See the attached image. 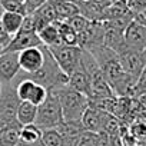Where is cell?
I'll return each mask as SVG.
<instances>
[{
    "mask_svg": "<svg viewBox=\"0 0 146 146\" xmlns=\"http://www.w3.org/2000/svg\"><path fill=\"white\" fill-rule=\"evenodd\" d=\"M95 146H110V137L108 133L100 132L98 133V139H96V145Z\"/></svg>",
    "mask_w": 146,
    "mask_h": 146,
    "instance_id": "cell-29",
    "label": "cell"
},
{
    "mask_svg": "<svg viewBox=\"0 0 146 146\" xmlns=\"http://www.w3.org/2000/svg\"><path fill=\"white\" fill-rule=\"evenodd\" d=\"M3 52H5V47H3L2 44H0V56H2V54H3Z\"/></svg>",
    "mask_w": 146,
    "mask_h": 146,
    "instance_id": "cell-32",
    "label": "cell"
},
{
    "mask_svg": "<svg viewBox=\"0 0 146 146\" xmlns=\"http://www.w3.org/2000/svg\"><path fill=\"white\" fill-rule=\"evenodd\" d=\"M10 40H12V39H9V37H5V36H3L2 33H0V44H2V46H3L5 49L7 47V44L10 43Z\"/></svg>",
    "mask_w": 146,
    "mask_h": 146,
    "instance_id": "cell-31",
    "label": "cell"
},
{
    "mask_svg": "<svg viewBox=\"0 0 146 146\" xmlns=\"http://www.w3.org/2000/svg\"><path fill=\"white\" fill-rule=\"evenodd\" d=\"M0 130H3V123H2V119H0Z\"/></svg>",
    "mask_w": 146,
    "mask_h": 146,
    "instance_id": "cell-34",
    "label": "cell"
},
{
    "mask_svg": "<svg viewBox=\"0 0 146 146\" xmlns=\"http://www.w3.org/2000/svg\"><path fill=\"white\" fill-rule=\"evenodd\" d=\"M47 93H49V92H47L43 86H40V85H37V83H36V88H35V90H33V93H32V96H30L29 102H30V103H33V105H36V106H40V105L46 100Z\"/></svg>",
    "mask_w": 146,
    "mask_h": 146,
    "instance_id": "cell-26",
    "label": "cell"
},
{
    "mask_svg": "<svg viewBox=\"0 0 146 146\" xmlns=\"http://www.w3.org/2000/svg\"><path fill=\"white\" fill-rule=\"evenodd\" d=\"M56 15H57V22H67L72 17L80 15V7L75 0H52Z\"/></svg>",
    "mask_w": 146,
    "mask_h": 146,
    "instance_id": "cell-13",
    "label": "cell"
},
{
    "mask_svg": "<svg viewBox=\"0 0 146 146\" xmlns=\"http://www.w3.org/2000/svg\"><path fill=\"white\" fill-rule=\"evenodd\" d=\"M117 57H119V62H120L123 70L129 76H132L137 80L140 73L146 67V54H145V52L125 49L122 53L117 54Z\"/></svg>",
    "mask_w": 146,
    "mask_h": 146,
    "instance_id": "cell-6",
    "label": "cell"
},
{
    "mask_svg": "<svg viewBox=\"0 0 146 146\" xmlns=\"http://www.w3.org/2000/svg\"><path fill=\"white\" fill-rule=\"evenodd\" d=\"M40 142L44 146H64V140L57 129H46L42 130Z\"/></svg>",
    "mask_w": 146,
    "mask_h": 146,
    "instance_id": "cell-21",
    "label": "cell"
},
{
    "mask_svg": "<svg viewBox=\"0 0 146 146\" xmlns=\"http://www.w3.org/2000/svg\"><path fill=\"white\" fill-rule=\"evenodd\" d=\"M37 36H39L42 44L46 46V47H56V46H60L62 44L59 29H57V25L56 23H52V25L44 26L40 32H37Z\"/></svg>",
    "mask_w": 146,
    "mask_h": 146,
    "instance_id": "cell-16",
    "label": "cell"
},
{
    "mask_svg": "<svg viewBox=\"0 0 146 146\" xmlns=\"http://www.w3.org/2000/svg\"><path fill=\"white\" fill-rule=\"evenodd\" d=\"M54 92L56 96L59 98L62 113H63V120L67 122H82V117L89 108V98H86L82 93H78L75 90H72L69 86L60 88Z\"/></svg>",
    "mask_w": 146,
    "mask_h": 146,
    "instance_id": "cell-2",
    "label": "cell"
},
{
    "mask_svg": "<svg viewBox=\"0 0 146 146\" xmlns=\"http://www.w3.org/2000/svg\"><path fill=\"white\" fill-rule=\"evenodd\" d=\"M105 117H106V112L89 106L82 117V125L83 129L88 132H93V133H100L103 132V123H105Z\"/></svg>",
    "mask_w": 146,
    "mask_h": 146,
    "instance_id": "cell-11",
    "label": "cell"
},
{
    "mask_svg": "<svg viewBox=\"0 0 146 146\" xmlns=\"http://www.w3.org/2000/svg\"><path fill=\"white\" fill-rule=\"evenodd\" d=\"M133 20L146 27V9H142V10H137L136 13H133Z\"/></svg>",
    "mask_w": 146,
    "mask_h": 146,
    "instance_id": "cell-30",
    "label": "cell"
},
{
    "mask_svg": "<svg viewBox=\"0 0 146 146\" xmlns=\"http://www.w3.org/2000/svg\"><path fill=\"white\" fill-rule=\"evenodd\" d=\"M42 50H43V54H44L43 66L40 67L39 72L35 73V75H29L26 78H29L33 82H36L37 85L43 86L47 92L69 86V76L59 67V64L56 63L50 50L46 46H42Z\"/></svg>",
    "mask_w": 146,
    "mask_h": 146,
    "instance_id": "cell-1",
    "label": "cell"
},
{
    "mask_svg": "<svg viewBox=\"0 0 146 146\" xmlns=\"http://www.w3.org/2000/svg\"><path fill=\"white\" fill-rule=\"evenodd\" d=\"M37 116V106L30 102H20L17 109V122L22 126L26 125H35Z\"/></svg>",
    "mask_w": 146,
    "mask_h": 146,
    "instance_id": "cell-17",
    "label": "cell"
},
{
    "mask_svg": "<svg viewBox=\"0 0 146 146\" xmlns=\"http://www.w3.org/2000/svg\"><path fill=\"white\" fill-rule=\"evenodd\" d=\"M63 122V113L60 108L59 98L54 92H49L46 100L37 106V116L35 120V125L40 130L46 129H56Z\"/></svg>",
    "mask_w": 146,
    "mask_h": 146,
    "instance_id": "cell-3",
    "label": "cell"
},
{
    "mask_svg": "<svg viewBox=\"0 0 146 146\" xmlns=\"http://www.w3.org/2000/svg\"><path fill=\"white\" fill-rule=\"evenodd\" d=\"M62 44L64 46H79V36L67 22H56Z\"/></svg>",
    "mask_w": 146,
    "mask_h": 146,
    "instance_id": "cell-18",
    "label": "cell"
},
{
    "mask_svg": "<svg viewBox=\"0 0 146 146\" xmlns=\"http://www.w3.org/2000/svg\"><path fill=\"white\" fill-rule=\"evenodd\" d=\"M42 46L40 47H30V49L22 50L19 53L20 70H23L27 75H35L36 72L40 70V67L44 63V54H43Z\"/></svg>",
    "mask_w": 146,
    "mask_h": 146,
    "instance_id": "cell-7",
    "label": "cell"
},
{
    "mask_svg": "<svg viewBox=\"0 0 146 146\" xmlns=\"http://www.w3.org/2000/svg\"><path fill=\"white\" fill-rule=\"evenodd\" d=\"M42 42L37 36V33H26V32H19L15 35L5 49V52H13V53H20L22 50L30 49V47H40Z\"/></svg>",
    "mask_w": 146,
    "mask_h": 146,
    "instance_id": "cell-10",
    "label": "cell"
},
{
    "mask_svg": "<svg viewBox=\"0 0 146 146\" xmlns=\"http://www.w3.org/2000/svg\"><path fill=\"white\" fill-rule=\"evenodd\" d=\"M50 53L53 54L56 63L59 67L70 76L72 73H75L80 67V60H82V47L79 46H56V47H47Z\"/></svg>",
    "mask_w": 146,
    "mask_h": 146,
    "instance_id": "cell-5",
    "label": "cell"
},
{
    "mask_svg": "<svg viewBox=\"0 0 146 146\" xmlns=\"http://www.w3.org/2000/svg\"><path fill=\"white\" fill-rule=\"evenodd\" d=\"M0 90H2V83H0Z\"/></svg>",
    "mask_w": 146,
    "mask_h": 146,
    "instance_id": "cell-35",
    "label": "cell"
},
{
    "mask_svg": "<svg viewBox=\"0 0 146 146\" xmlns=\"http://www.w3.org/2000/svg\"><path fill=\"white\" fill-rule=\"evenodd\" d=\"M125 44L127 49L145 52L146 50V27L132 20L125 29Z\"/></svg>",
    "mask_w": 146,
    "mask_h": 146,
    "instance_id": "cell-9",
    "label": "cell"
},
{
    "mask_svg": "<svg viewBox=\"0 0 146 146\" xmlns=\"http://www.w3.org/2000/svg\"><path fill=\"white\" fill-rule=\"evenodd\" d=\"M20 99L17 96L16 88L12 83L2 85L0 90V119L5 127H22L17 122V109L20 105Z\"/></svg>",
    "mask_w": 146,
    "mask_h": 146,
    "instance_id": "cell-4",
    "label": "cell"
},
{
    "mask_svg": "<svg viewBox=\"0 0 146 146\" xmlns=\"http://www.w3.org/2000/svg\"><path fill=\"white\" fill-rule=\"evenodd\" d=\"M23 19L25 16L20 15V13H13V12H3L2 15V26H3V30L10 36L13 37L15 35H17L22 29V25H23Z\"/></svg>",
    "mask_w": 146,
    "mask_h": 146,
    "instance_id": "cell-15",
    "label": "cell"
},
{
    "mask_svg": "<svg viewBox=\"0 0 146 146\" xmlns=\"http://www.w3.org/2000/svg\"><path fill=\"white\" fill-rule=\"evenodd\" d=\"M69 88L72 90H75L78 93H82V95H85L86 98L90 99V96H92L90 79H89V75L86 73V70L82 67V64L75 73H72V75L69 76Z\"/></svg>",
    "mask_w": 146,
    "mask_h": 146,
    "instance_id": "cell-12",
    "label": "cell"
},
{
    "mask_svg": "<svg viewBox=\"0 0 146 146\" xmlns=\"http://www.w3.org/2000/svg\"><path fill=\"white\" fill-rule=\"evenodd\" d=\"M20 72L19 64V53L13 52H3L0 56V83L7 85L13 83V79Z\"/></svg>",
    "mask_w": 146,
    "mask_h": 146,
    "instance_id": "cell-8",
    "label": "cell"
},
{
    "mask_svg": "<svg viewBox=\"0 0 146 146\" xmlns=\"http://www.w3.org/2000/svg\"><path fill=\"white\" fill-rule=\"evenodd\" d=\"M127 129H129V133L135 137L137 143H142L146 140V122L142 120L140 117H137L133 123H130Z\"/></svg>",
    "mask_w": 146,
    "mask_h": 146,
    "instance_id": "cell-22",
    "label": "cell"
},
{
    "mask_svg": "<svg viewBox=\"0 0 146 146\" xmlns=\"http://www.w3.org/2000/svg\"><path fill=\"white\" fill-rule=\"evenodd\" d=\"M90 22H92V20H89V19L85 17L83 15H78V16H75V17H72L70 20H67V23L73 27V30L78 33V36L88 29V26L90 25Z\"/></svg>",
    "mask_w": 146,
    "mask_h": 146,
    "instance_id": "cell-23",
    "label": "cell"
},
{
    "mask_svg": "<svg viewBox=\"0 0 146 146\" xmlns=\"http://www.w3.org/2000/svg\"><path fill=\"white\" fill-rule=\"evenodd\" d=\"M2 6L6 12H13V13H20L23 16H26V7L25 3L16 2V0H2Z\"/></svg>",
    "mask_w": 146,
    "mask_h": 146,
    "instance_id": "cell-25",
    "label": "cell"
},
{
    "mask_svg": "<svg viewBox=\"0 0 146 146\" xmlns=\"http://www.w3.org/2000/svg\"><path fill=\"white\" fill-rule=\"evenodd\" d=\"M96 139H98V133L83 130L79 135V137L76 139V142L73 143V146H95L96 145Z\"/></svg>",
    "mask_w": 146,
    "mask_h": 146,
    "instance_id": "cell-24",
    "label": "cell"
},
{
    "mask_svg": "<svg viewBox=\"0 0 146 146\" xmlns=\"http://www.w3.org/2000/svg\"><path fill=\"white\" fill-rule=\"evenodd\" d=\"M49 0H25V7H26V15H32L36 12L39 7H42Z\"/></svg>",
    "mask_w": 146,
    "mask_h": 146,
    "instance_id": "cell-27",
    "label": "cell"
},
{
    "mask_svg": "<svg viewBox=\"0 0 146 146\" xmlns=\"http://www.w3.org/2000/svg\"><path fill=\"white\" fill-rule=\"evenodd\" d=\"M35 88H36V82H33V80L29 79V78H23V79L17 83V86H16V92H17L19 99H20L22 102H29V99H30V96H32Z\"/></svg>",
    "mask_w": 146,
    "mask_h": 146,
    "instance_id": "cell-20",
    "label": "cell"
},
{
    "mask_svg": "<svg viewBox=\"0 0 146 146\" xmlns=\"http://www.w3.org/2000/svg\"><path fill=\"white\" fill-rule=\"evenodd\" d=\"M33 146H35V145H33Z\"/></svg>",
    "mask_w": 146,
    "mask_h": 146,
    "instance_id": "cell-36",
    "label": "cell"
},
{
    "mask_svg": "<svg viewBox=\"0 0 146 146\" xmlns=\"http://www.w3.org/2000/svg\"><path fill=\"white\" fill-rule=\"evenodd\" d=\"M22 127H5L0 130V146H17Z\"/></svg>",
    "mask_w": 146,
    "mask_h": 146,
    "instance_id": "cell-19",
    "label": "cell"
},
{
    "mask_svg": "<svg viewBox=\"0 0 146 146\" xmlns=\"http://www.w3.org/2000/svg\"><path fill=\"white\" fill-rule=\"evenodd\" d=\"M20 32H26V33H36V25H35V19L32 15H26L23 19V25Z\"/></svg>",
    "mask_w": 146,
    "mask_h": 146,
    "instance_id": "cell-28",
    "label": "cell"
},
{
    "mask_svg": "<svg viewBox=\"0 0 146 146\" xmlns=\"http://www.w3.org/2000/svg\"><path fill=\"white\" fill-rule=\"evenodd\" d=\"M56 129L62 135L64 140V146H73L79 135L85 130L82 122H67V120H63Z\"/></svg>",
    "mask_w": 146,
    "mask_h": 146,
    "instance_id": "cell-14",
    "label": "cell"
},
{
    "mask_svg": "<svg viewBox=\"0 0 146 146\" xmlns=\"http://www.w3.org/2000/svg\"><path fill=\"white\" fill-rule=\"evenodd\" d=\"M35 146H44V145H43V143H42V142H37V143H36V145H35Z\"/></svg>",
    "mask_w": 146,
    "mask_h": 146,
    "instance_id": "cell-33",
    "label": "cell"
}]
</instances>
